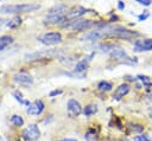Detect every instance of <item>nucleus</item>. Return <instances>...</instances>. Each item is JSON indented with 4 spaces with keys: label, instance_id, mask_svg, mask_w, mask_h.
Instances as JSON below:
<instances>
[{
    "label": "nucleus",
    "instance_id": "obj_23",
    "mask_svg": "<svg viewBox=\"0 0 152 141\" xmlns=\"http://www.w3.org/2000/svg\"><path fill=\"white\" fill-rule=\"evenodd\" d=\"M134 141H151V137L147 134H142V135H138L133 139Z\"/></svg>",
    "mask_w": 152,
    "mask_h": 141
},
{
    "label": "nucleus",
    "instance_id": "obj_32",
    "mask_svg": "<svg viewBox=\"0 0 152 141\" xmlns=\"http://www.w3.org/2000/svg\"><path fill=\"white\" fill-rule=\"evenodd\" d=\"M122 141H127V140H122Z\"/></svg>",
    "mask_w": 152,
    "mask_h": 141
},
{
    "label": "nucleus",
    "instance_id": "obj_33",
    "mask_svg": "<svg viewBox=\"0 0 152 141\" xmlns=\"http://www.w3.org/2000/svg\"><path fill=\"white\" fill-rule=\"evenodd\" d=\"M0 102H1V100H0Z\"/></svg>",
    "mask_w": 152,
    "mask_h": 141
},
{
    "label": "nucleus",
    "instance_id": "obj_28",
    "mask_svg": "<svg viewBox=\"0 0 152 141\" xmlns=\"http://www.w3.org/2000/svg\"><path fill=\"white\" fill-rule=\"evenodd\" d=\"M61 92H62L61 90H55V91L50 92V96H55V95H58V94H61Z\"/></svg>",
    "mask_w": 152,
    "mask_h": 141
},
{
    "label": "nucleus",
    "instance_id": "obj_9",
    "mask_svg": "<svg viewBox=\"0 0 152 141\" xmlns=\"http://www.w3.org/2000/svg\"><path fill=\"white\" fill-rule=\"evenodd\" d=\"M152 50V39H144L137 40L134 43V51L142 52V51H151Z\"/></svg>",
    "mask_w": 152,
    "mask_h": 141
},
{
    "label": "nucleus",
    "instance_id": "obj_7",
    "mask_svg": "<svg viewBox=\"0 0 152 141\" xmlns=\"http://www.w3.org/2000/svg\"><path fill=\"white\" fill-rule=\"evenodd\" d=\"M84 13H87V8H84V7H82V6H74L72 8H70V9L65 13V20L80 18V17L83 15Z\"/></svg>",
    "mask_w": 152,
    "mask_h": 141
},
{
    "label": "nucleus",
    "instance_id": "obj_4",
    "mask_svg": "<svg viewBox=\"0 0 152 141\" xmlns=\"http://www.w3.org/2000/svg\"><path fill=\"white\" fill-rule=\"evenodd\" d=\"M39 134H40V132L36 124H30L23 132V136L26 141H36L39 137Z\"/></svg>",
    "mask_w": 152,
    "mask_h": 141
},
{
    "label": "nucleus",
    "instance_id": "obj_13",
    "mask_svg": "<svg viewBox=\"0 0 152 141\" xmlns=\"http://www.w3.org/2000/svg\"><path fill=\"white\" fill-rule=\"evenodd\" d=\"M61 13H66V6L63 4H58L53 7H51L48 12V14H61Z\"/></svg>",
    "mask_w": 152,
    "mask_h": 141
},
{
    "label": "nucleus",
    "instance_id": "obj_21",
    "mask_svg": "<svg viewBox=\"0 0 152 141\" xmlns=\"http://www.w3.org/2000/svg\"><path fill=\"white\" fill-rule=\"evenodd\" d=\"M138 79H139L142 84H145V85H150V84H151V78L147 77V76H144V75L141 76V75H140V76H138Z\"/></svg>",
    "mask_w": 152,
    "mask_h": 141
},
{
    "label": "nucleus",
    "instance_id": "obj_31",
    "mask_svg": "<svg viewBox=\"0 0 152 141\" xmlns=\"http://www.w3.org/2000/svg\"><path fill=\"white\" fill-rule=\"evenodd\" d=\"M150 115H151V117H152V110H151V113H150Z\"/></svg>",
    "mask_w": 152,
    "mask_h": 141
},
{
    "label": "nucleus",
    "instance_id": "obj_26",
    "mask_svg": "<svg viewBox=\"0 0 152 141\" xmlns=\"http://www.w3.org/2000/svg\"><path fill=\"white\" fill-rule=\"evenodd\" d=\"M137 2H139L140 5H142V6H150L151 5V0H135Z\"/></svg>",
    "mask_w": 152,
    "mask_h": 141
},
{
    "label": "nucleus",
    "instance_id": "obj_17",
    "mask_svg": "<svg viewBox=\"0 0 152 141\" xmlns=\"http://www.w3.org/2000/svg\"><path fill=\"white\" fill-rule=\"evenodd\" d=\"M112 88H113V85H112L109 82H107V81H101V82L97 84V89H99L100 91H103V92L110 91Z\"/></svg>",
    "mask_w": 152,
    "mask_h": 141
},
{
    "label": "nucleus",
    "instance_id": "obj_20",
    "mask_svg": "<svg viewBox=\"0 0 152 141\" xmlns=\"http://www.w3.org/2000/svg\"><path fill=\"white\" fill-rule=\"evenodd\" d=\"M13 96L15 97V100H17V101H19V103L25 104V105H27V107L30 105V102H28V101H26V100H24L20 92H14V94H13Z\"/></svg>",
    "mask_w": 152,
    "mask_h": 141
},
{
    "label": "nucleus",
    "instance_id": "obj_12",
    "mask_svg": "<svg viewBox=\"0 0 152 141\" xmlns=\"http://www.w3.org/2000/svg\"><path fill=\"white\" fill-rule=\"evenodd\" d=\"M89 60H90L89 58H84V59L80 60V62L76 64V66H75V72H76V73H83V72L87 70V68H88Z\"/></svg>",
    "mask_w": 152,
    "mask_h": 141
},
{
    "label": "nucleus",
    "instance_id": "obj_18",
    "mask_svg": "<svg viewBox=\"0 0 152 141\" xmlns=\"http://www.w3.org/2000/svg\"><path fill=\"white\" fill-rule=\"evenodd\" d=\"M87 141H97V133L94 129H89L84 135Z\"/></svg>",
    "mask_w": 152,
    "mask_h": 141
},
{
    "label": "nucleus",
    "instance_id": "obj_27",
    "mask_svg": "<svg viewBox=\"0 0 152 141\" xmlns=\"http://www.w3.org/2000/svg\"><path fill=\"white\" fill-rule=\"evenodd\" d=\"M118 8H119L120 11H124V9H125V4H124V1H118Z\"/></svg>",
    "mask_w": 152,
    "mask_h": 141
},
{
    "label": "nucleus",
    "instance_id": "obj_24",
    "mask_svg": "<svg viewBox=\"0 0 152 141\" xmlns=\"http://www.w3.org/2000/svg\"><path fill=\"white\" fill-rule=\"evenodd\" d=\"M21 24V19L20 18H14L13 20H11L7 25L10 26V27H15V26H18V25H20Z\"/></svg>",
    "mask_w": 152,
    "mask_h": 141
},
{
    "label": "nucleus",
    "instance_id": "obj_11",
    "mask_svg": "<svg viewBox=\"0 0 152 141\" xmlns=\"http://www.w3.org/2000/svg\"><path fill=\"white\" fill-rule=\"evenodd\" d=\"M128 91H129V85L128 84H120L116 89H115V91H114V95H113V98H115V100H120V98H122L124 96H126L127 94H128Z\"/></svg>",
    "mask_w": 152,
    "mask_h": 141
},
{
    "label": "nucleus",
    "instance_id": "obj_19",
    "mask_svg": "<svg viewBox=\"0 0 152 141\" xmlns=\"http://www.w3.org/2000/svg\"><path fill=\"white\" fill-rule=\"evenodd\" d=\"M11 122H12L14 126H17V127H20V126L24 124V120H23V117H21L20 115H13V116L11 117Z\"/></svg>",
    "mask_w": 152,
    "mask_h": 141
},
{
    "label": "nucleus",
    "instance_id": "obj_15",
    "mask_svg": "<svg viewBox=\"0 0 152 141\" xmlns=\"http://www.w3.org/2000/svg\"><path fill=\"white\" fill-rule=\"evenodd\" d=\"M13 38L10 36H1L0 37V51H2L5 47H7L10 44H12Z\"/></svg>",
    "mask_w": 152,
    "mask_h": 141
},
{
    "label": "nucleus",
    "instance_id": "obj_3",
    "mask_svg": "<svg viewBox=\"0 0 152 141\" xmlns=\"http://www.w3.org/2000/svg\"><path fill=\"white\" fill-rule=\"evenodd\" d=\"M38 40L44 44V45H56V44H59L62 41V34L59 32H48V33H44L42 34Z\"/></svg>",
    "mask_w": 152,
    "mask_h": 141
},
{
    "label": "nucleus",
    "instance_id": "obj_25",
    "mask_svg": "<svg viewBox=\"0 0 152 141\" xmlns=\"http://www.w3.org/2000/svg\"><path fill=\"white\" fill-rule=\"evenodd\" d=\"M148 15H150V13H148L147 11H145L142 14L138 15V19H139V21H144V20H146V19L148 18Z\"/></svg>",
    "mask_w": 152,
    "mask_h": 141
},
{
    "label": "nucleus",
    "instance_id": "obj_30",
    "mask_svg": "<svg viewBox=\"0 0 152 141\" xmlns=\"http://www.w3.org/2000/svg\"><path fill=\"white\" fill-rule=\"evenodd\" d=\"M2 21H5V20H1V19H0V26L2 25Z\"/></svg>",
    "mask_w": 152,
    "mask_h": 141
},
{
    "label": "nucleus",
    "instance_id": "obj_16",
    "mask_svg": "<svg viewBox=\"0 0 152 141\" xmlns=\"http://www.w3.org/2000/svg\"><path fill=\"white\" fill-rule=\"evenodd\" d=\"M96 113H97V105L96 104H88L83 109V114L86 116H90V115H94Z\"/></svg>",
    "mask_w": 152,
    "mask_h": 141
},
{
    "label": "nucleus",
    "instance_id": "obj_6",
    "mask_svg": "<svg viewBox=\"0 0 152 141\" xmlns=\"http://www.w3.org/2000/svg\"><path fill=\"white\" fill-rule=\"evenodd\" d=\"M43 110H44V103L40 100H37V101L30 103V105L27 107V110L26 111H27L28 115L37 116V115H40Z\"/></svg>",
    "mask_w": 152,
    "mask_h": 141
},
{
    "label": "nucleus",
    "instance_id": "obj_10",
    "mask_svg": "<svg viewBox=\"0 0 152 141\" xmlns=\"http://www.w3.org/2000/svg\"><path fill=\"white\" fill-rule=\"evenodd\" d=\"M14 81L19 84H23V85H28V84H32L33 83V78L31 75L26 73V72H18L13 76Z\"/></svg>",
    "mask_w": 152,
    "mask_h": 141
},
{
    "label": "nucleus",
    "instance_id": "obj_22",
    "mask_svg": "<svg viewBox=\"0 0 152 141\" xmlns=\"http://www.w3.org/2000/svg\"><path fill=\"white\" fill-rule=\"evenodd\" d=\"M129 128H131V132H135V133H141L144 130V126L141 124H132L129 126Z\"/></svg>",
    "mask_w": 152,
    "mask_h": 141
},
{
    "label": "nucleus",
    "instance_id": "obj_29",
    "mask_svg": "<svg viewBox=\"0 0 152 141\" xmlns=\"http://www.w3.org/2000/svg\"><path fill=\"white\" fill-rule=\"evenodd\" d=\"M59 141H77L76 139H70V137H66V139H63V140H59Z\"/></svg>",
    "mask_w": 152,
    "mask_h": 141
},
{
    "label": "nucleus",
    "instance_id": "obj_1",
    "mask_svg": "<svg viewBox=\"0 0 152 141\" xmlns=\"http://www.w3.org/2000/svg\"><path fill=\"white\" fill-rule=\"evenodd\" d=\"M39 4H15V5H2L0 6V13L2 14H19L28 13L39 9Z\"/></svg>",
    "mask_w": 152,
    "mask_h": 141
},
{
    "label": "nucleus",
    "instance_id": "obj_2",
    "mask_svg": "<svg viewBox=\"0 0 152 141\" xmlns=\"http://www.w3.org/2000/svg\"><path fill=\"white\" fill-rule=\"evenodd\" d=\"M94 24L91 23V20H84L81 18H76V19H68L64 20L61 26L65 27V28H70V30H76V31H84L88 30L93 26Z\"/></svg>",
    "mask_w": 152,
    "mask_h": 141
},
{
    "label": "nucleus",
    "instance_id": "obj_14",
    "mask_svg": "<svg viewBox=\"0 0 152 141\" xmlns=\"http://www.w3.org/2000/svg\"><path fill=\"white\" fill-rule=\"evenodd\" d=\"M56 53H58V51H57V50H55V49H52V50H49V51H46V52H42V53L34 52V53L27 55V56H26V58H27V60H28V58H30V59H31V58L37 59V57L39 58V57H42V56H49V55H56Z\"/></svg>",
    "mask_w": 152,
    "mask_h": 141
},
{
    "label": "nucleus",
    "instance_id": "obj_8",
    "mask_svg": "<svg viewBox=\"0 0 152 141\" xmlns=\"http://www.w3.org/2000/svg\"><path fill=\"white\" fill-rule=\"evenodd\" d=\"M64 20H65V13H61V14H48L44 18V24L45 25H55V24L61 25Z\"/></svg>",
    "mask_w": 152,
    "mask_h": 141
},
{
    "label": "nucleus",
    "instance_id": "obj_5",
    "mask_svg": "<svg viewBox=\"0 0 152 141\" xmlns=\"http://www.w3.org/2000/svg\"><path fill=\"white\" fill-rule=\"evenodd\" d=\"M66 110H68V115L70 117H76V116H78L82 113V107H81L78 101L69 100L68 104H66Z\"/></svg>",
    "mask_w": 152,
    "mask_h": 141
}]
</instances>
